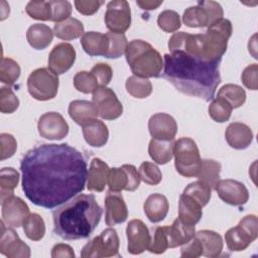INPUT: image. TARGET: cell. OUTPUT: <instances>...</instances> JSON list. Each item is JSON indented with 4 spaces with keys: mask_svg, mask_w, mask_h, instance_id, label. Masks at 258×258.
I'll return each instance as SVG.
<instances>
[{
    "mask_svg": "<svg viewBox=\"0 0 258 258\" xmlns=\"http://www.w3.org/2000/svg\"><path fill=\"white\" fill-rule=\"evenodd\" d=\"M22 189L34 205L58 207L84 190L88 168L78 149L66 143L42 144L21 159Z\"/></svg>",
    "mask_w": 258,
    "mask_h": 258,
    "instance_id": "cell-1",
    "label": "cell"
},
{
    "mask_svg": "<svg viewBox=\"0 0 258 258\" xmlns=\"http://www.w3.org/2000/svg\"><path fill=\"white\" fill-rule=\"evenodd\" d=\"M220 63L192 57L183 51L164 54L162 77L177 91L209 102L221 83Z\"/></svg>",
    "mask_w": 258,
    "mask_h": 258,
    "instance_id": "cell-2",
    "label": "cell"
},
{
    "mask_svg": "<svg viewBox=\"0 0 258 258\" xmlns=\"http://www.w3.org/2000/svg\"><path fill=\"white\" fill-rule=\"evenodd\" d=\"M102 209L93 195H77L52 212L53 231L64 240L88 238L97 228Z\"/></svg>",
    "mask_w": 258,
    "mask_h": 258,
    "instance_id": "cell-3",
    "label": "cell"
},
{
    "mask_svg": "<svg viewBox=\"0 0 258 258\" xmlns=\"http://www.w3.org/2000/svg\"><path fill=\"white\" fill-rule=\"evenodd\" d=\"M232 30L231 21L222 18L208 26L206 33L203 34H190L184 31L175 32L169 38L168 48L170 53L183 51L201 60L220 63L227 50Z\"/></svg>",
    "mask_w": 258,
    "mask_h": 258,
    "instance_id": "cell-4",
    "label": "cell"
},
{
    "mask_svg": "<svg viewBox=\"0 0 258 258\" xmlns=\"http://www.w3.org/2000/svg\"><path fill=\"white\" fill-rule=\"evenodd\" d=\"M125 56L131 72L140 78H157L163 69L160 53L148 42L134 39L127 45Z\"/></svg>",
    "mask_w": 258,
    "mask_h": 258,
    "instance_id": "cell-5",
    "label": "cell"
},
{
    "mask_svg": "<svg viewBox=\"0 0 258 258\" xmlns=\"http://www.w3.org/2000/svg\"><path fill=\"white\" fill-rule=\"evenodd\" d=\"M174 166L185 177L197 176L201 166V155L197 143L188 137L177 139L173 144Z\"/></svg>",
    "mask_w": 258,
    "mask_h": 258,
    "instance_id": "cell-6",
    "label": "cell"
},
{
    "mask_svg": "<svg viewBox=\"0 0 258 258\" xmlns=\"http://www.w3.org/2000/svg\"><path fill=\"white\" fill-rule=\"evenodd\" d=\"M58 84L57 75L53 74L48 68H39L29 75L27 90L35 100L47 101L56 96Z\"/></svg>",
    "mask_w": 258,
    "mask_h": 258,
    "instance_id": "cell-7",
    "label": "cell"
},
{
    "mask_svg": "<svg viewBox=\"0 0 258 258\" xmlns=\"http://www.w3.org/2000/svg\"><path fill=\"white\" fill-rule=\"evenodd\" d=\"M258 237V222L255 215L245 216L236 227L225 234L227 247L230 251H243Z\"/></svg>",
    "mask_w": 258,
    "mask_h": 258,
    "instance_id": "cell-8",
    "label": "cell"
},
{
    "mask_svg": "<svg viewBox=\"0 0 258 258\" xmlns=\"http://www.w3.org/2000/svg\"><path fill=\"white\" fill-rule=\"evenodd\" d=\"M119 244L117 232L113 228L105 229L99 236H96L83 247L81 257H120Z\"/></svg>",
    "mask_w": 258,
    "mask_h": 258,
    "instance_id": "cell-9",
    "label": "cell"
},
{
    "mask_svg": "<svg viewBox=\"0 0 258 258\" xmlns=\"http://www.w3.org/2000/svg\"><path fill=\"white\" fill-rule=\"evenodd\" d=\"M105 24L110 32L124 34L131 24V10L125 0H113L107 5Z\"/></svg>",
    "mask_w": 258,
    "mask_h": 258,
    "instance_id": "cell-10",
    "label": "cell"
},
{
    "mask_svg": "<svg viewBox=\"0 0 258 258\" xmlns=\"http://www.w3.org/2000/svg\"><path fill=\"white\" fill-rule=\"evenodd\" d=\"M93 104L95 105L98 116L105 120H114L123 113V106L113 90L107 87H99L93 93Z\"/></svg>",
    "mask_w": 258,
    "mask_h": 258,
    "instance_id": "cell-11",
    "label": "cell"
},
{
    "mask_svg": "<svg viewBox=\"0 0 258 258\" xmlns=\"http://www.w3.org/2000/svg\"><path fill=\"white\" fill-rule=\"evenodd\" d=\"M38 133L48 140H61L69 133V125L57 112H47L40 116L37 123Z\"/></svg>",
    "mask_w": 258,
    "mask_h": 258,
    "instance_id": "cell-12",
    "label": "cell"
},
{
    "mask_svg": "<svg viewBox=\"0 0 258 258\" xmlns=\"http://www.w3.org/2000/svg\"><path fill=\"white\" fill-rule=\"evenodd\" d=\"M214 188L219 198L231 206H243L249 200V191L245 184L235 179H219Z\"/></svg>",
    "mask_w": 258,
    "mask_h": 258,
    "instance_id": "cell-13",
    "label": "cell"
},
{
    "mask_svg": "<svg viewBox=\"0 0 258 258\" xmlns=\"http://www.w3.org/2000/svg\"><path fill=\"white\" fill-rule=\"evenodd\" d=\"M5 223L1 221V238H0V252L8 258H28L30 257V248L25 244L11 229L6 228Z\"/></svg>",
    "mask_w": 258,
    "mask_h": 258,
    "instance_id": "cell-14",
    "label": "cell"
},
{
    "mask_svg": "<svg viewBox=\"0 0 258 258\" xmlns=\"http://www.w3.org/2000/svg\"><path fill=\"white\" fill-rule=\"evenodd\" d=\"M127 240H128V252L133 255L143 253L151 241V235L147 226L138 219L131 220L126 228Z\"/></svg>",
    "mask_w": 258,
    "mask_h": 258,
    "instance_id": "cell-15",
    "label": "cell"
},
{
    "mask_svg": "<svg viewBox=\"0 0 258 258\" xmlns=\"http://www.w3.org/2000/svg\"><path fill=\"white\" fill-rule=\"evenodd\" d=\"M3 222L11 228H18L23 225V222L29 215L27 204L14 195L6 198L1 202Z\"/></svg>",
    "mask_w": 258,
    "mask_h": 258,
    "instance_id": "cell-16",
    "label": "cell"
},
{
    "mask_svg": "<svg viewBox=\"0 0 258 258\" xmlns=\"http://www.w3.org/2000/svg\"><path fill=\"white\" fill-rule=\"evenodd\" d=\"M76 50L70 43L61 42L56 44L48 56V69L55 75L67 73L74 64Z\"/></svg>",
    "mask_w": 258,
    "mask_h": 258,
    "instance_id": "cell-17",
    "label": "cell"
},
{
    "mask_svg": "<svg viewBox=\"0 0 258 258\" xmlns=\"http://www.w3.org/2000/svg\"><path fill=\"white\" fill-rule=\"evenodd\" d=\"M105 222L108 226L124 223L128 218L127 206L120 192L108 190L105 197Z\"/></svg>",
    "mask_w": 258,
    "mask_h": 258,
    "instance_id": "cell-18",
    "label": "cell"
},
{
    "mask_svg": "<svg viewBox=\"0 0 258 258\" xmlns=\"http://www.w3.org/2000/svg\"><path fill=\"white\" fill-rule=\"evenodd\" d=\"M148 130L154 139L173 140L177 132V124L172 116L166 113H156L148 121Z\"/></svg>",
    "mask_w": 258,
    "mask_h": 258,
    "instance_id": "cell-19",
    "label": "cell"
},
{
    "mask_svg": "<svg viewBox=\"0 0 258 258\" xmlns=\"http://www.w3.org/2000/svg\"><path fill=\"white\" fill-rule=\"evenodd\" d=\"M225 138L234 149H245L253 141V132L249 126L241 122L231 123L226 131Z\"/></svg>",
    "mask_w": 258,
    "mask_h": 258,
    "instance_id": "cell-20",
    "label": "cell"
},
{
    "mask_svg": "<svg viewBox=\"0 0 258 258\" xmlns=\"http://www.w3.org/2000/svg\"><path fill=\"white\" fill-rule=\"evenodd\" d=\"M110 168L100 158H93L88 170L87 187L91 191H103L107 182Z\"/></svg>",
    "mask_w": 258,
    "mask_h": 258,
    "instance_id": "cell-21",
    "label": "cell"
},
{
    "mask_svg": "<svg viewBox=\"0 0 258 258\" xmlns=\"http://www.w3.org/2000/svg\"><path fill=\"white\" fill-rule=\"evenodd\" d=\"M168 248L181 246L191 240L196 235L195 225H188L179 218L175 219L170 226H166Z\"/></svg>",
    "mask_w": 258,
    "mask_h": 258,
    "instance_id": "cell-22",
    "label": "cell"
},
{
    "mask_svg": "<svg viewBox=\"0 0 258 258\" xmlns=\"http://www.w3.org/2000/svg\"><path fill=\"white\" fill-rule=\"evenodd\" d=\"M143 210L150 222L158 223L166 217L169 210V204L165 196L161 194H152L144 202Z\"/></svg>",
    "mask_w": 258,
    "mask_h": 258,
    "instance_id": "cell-23",
    "label": "cell"
},
{
    "mask_svg": "<svg viewBox=\"0 0 258 258\" xmlns=\"http://www.w3.org/2000/svg\"><path fill=\"white\" fill-rule=\"evenodd\" d=\"M83 135L92 147H102L108 141L109 130L103 121L95 119L83 126Z\"/></svg>",
    "mask_w": 258,
    "mask_h": 258,
    "instance_id": "cell-24",
    "label": "cell"
},
{
    "mask_svg": "<svg viewBox=\"0 0 258 258\" xmlns=\"http://www.w3.org/2000/svg\"><path fill=\"white\" fill-rule=\"evenodd\" d=\"M69 115L77 124L83 127L90 121L97 119L98 112L93 102L75 100L69 105Z\"/></svg>",
    "mask_w": 258,
    "mask_h": 258,
    "instance_id": "cell-25",
    "label": "cell"
},
{
    "mask_svg": "<svg viewBox=\"0 0 258 258\" xmlns=\"http://www.w3.org/2000/svg\"><path fill=\"white\" fill-rule=\"evenodd\" d=\"M81 44L86 53L91 56H105L108 49V37L106 34L96 31L85 32L81 37Z\"/></svg>",
    "mask_w": 258,
    "mask_h": 258,
    "instance_id": "cell-26",
    "label": "cell"
},
{
    "mask_svg": "<svg viewBox=\"0 0 258 258\" xmlns=\"http://www.w3.org/2000/svg\"><path fill=\"white\" fill-rule=\"evenodd\" d=\"M201 205L187 195L181 194L178 202V218L188 225H196L200 222L203 211Z\"/></svg>",
    "mask_w": 258,
    "mask_h": 258,
    "instance_id": "cell-27",
    "label": "cell"
},
{
    "mask_svg": "<svg viewBox=\"0 0 258 258\" xmlns=\"http://www.w3.org/2000/svg\"><path fill=\"white\" fill-rule=\"evenodd\" d=\"M53 31L42 23H34L27 29L26 39L34 49H44L52 41Z\"/></svg>",
    "mask_w": 258,
    "mask_h": 258,
    "instance_id": "cell-28",
    "label": "cell"
},
{
    "mask_svg": "<svg viewBox=\"0 0 258 258\" xmlns=\"http://www.w3.org/2000/svg\"><path fill=\"white\" fill-rule=\"evenodd\" d=\"M196 238L201 242L203 255L206 257H218L223 250V239L220 234L211 230H202L196 233Z\"/></svg>",
    "mask_w": 258,
    "mask_h": 258,
    "instance_id": "cell-29",
    "label": "cell"
},
{
    "mask_svg": "<svg viewBox=\"0 0 258 258\" xmlns=\"http://www.w3.org/2000/svg\"><path fill=\"white\" fill-rule=\"evenodd\" d=\"M173 140L152 138L148 145L149 156L158 164H165L173 157Z\"/></svg>",
    "mask_w": 258,
    "mask_h": 258,
    "instance_id": "cell-30",
    "label": "cell"
},
{
    "mask_svg": "<svg viewBox=\"0 0 258 258\" xmlns=\"http://www.w3.org/2000/svg\"><path fill=\"white\" fill-rule=\"evenodd\" d=\"M53 33L62 40H73L84 34V25L77 18L69 17L54 24Z\"/></svg>",
    "mask_w": 258,
    "mask_h": 258,
    "instance_id": "cell-31",
    "label": "cell"
},
{
    "mask_svg": "<svg viewBox=\"0 0 258 258\" xmlns=\"http://www.w3.org/2000/svg\"><path fill=\"white\" fill-rule=\"evenodd\" d=\"M221 163L214 159H204L201 161V166L198 171L197 177L199 180L210 185L212 188L215 187L216 183L220 179Z\"/></svg>",
    "mask_w": 258,
    "mask_h": 258,
    "instance_id": "cell-32",
    "label": "cell"
},
{
    "mask_svg": "<svg viewBox=\"0 0 258 258\" xmlns=\"http://www.w3.org/2000/svg\"><path fill=\"white\" fill-rule=\"evenodd\" d=\"M218 98L224 99L228 102L233 109L241 107L246 101L245 90L235 84L224 85L218 92Z\"/></svg>",
    "mask_w": 258,
    "mask_h": 258,
    "instance_id": "cell-33",
    "label": "cell"
},
{
    "mask_svg": "<svg viewBox=\"0 0 258 258\" xmlns=\"http://www.w3.org/2000/svg\"><path fill=\"white\" fill-rule=\"evenodd\" d=\"M19 181V173L12 167H3L0 170V200L13 196L14 188Z\"/></svg>",
    "mask_w": 258,
    "mask_h": 258,
    "instance_id": "cell-34",
    "label": "cell"
},
{
    "mask_svg": "<svg viewBox=\"0 0 258 258\" xmlns=\"http://www.w3.org/2000/svg\"><path fill=\"white\" fill-rule=\"evenodd\" d=\"M23 231L26 237L32 241H39L45 234V224L42 217L36 213L29 214L23 222Z\"/></svg>",
    "mask_w": 258,
    "mask_h": 258,
    "instance_id": "cell-35",
    "label": "cell"
},
{
    "mask_svg": "<svg viewBox=\"0 0 258 258\" xmlns=\"http://www.w3.org/2000/svg\"><path fill=\"white\" fill-rule=\"evenodd\" d=\"M182 21L186 26L192 28H200L210 25L208 14L205 8L199 2L196 6H190L184 10Z\"/></svg>",
    "mask_w": 258,
    "mask_h": 258,
    "instance_id": "cell-36",
    "label": "cell"
},
{
    "mask_svg": "<svg viewBox=\"0 0 258 258\" xmlns=\"http://www.w3.org/2000/svg\"><path fill=\"white\" fill-rule=\"evenodd\" d=\"M125 87L127 92L137 99L147 98L152 92V85L148 79L131 76L126 80Z\"/></svg>",
    "mask_w": 258,
    "mask_h": 258,
    "instance_id": "cell-37",
    "label": "cell"
},
{
    "mask_svg": "<svg viewBox=\"0 0 258 258\" xmlns=\"http://www.w3.org/2000/svg\"><path fill=\"white\" fill-rule=\"evenodd\" d=\"M184 195L189 196L192 198L196 202H198L201 207H205L211 199L212 196V187L205 182L198 180L189 183L184 189L183 192Z\"/></svg>",
    "mask_w": 258,
    "mask_h": 258,
    "instance_id": "cell-38",
    "label": "cell"
},
{
    "mask_svg": "<svg viewBox=\"0 0 258 258\" xmlns=\"http://www.w3.org/2000/svg\"><path fill=\"white\" fill-rule=\"evenodd\" d=\"M108 37V49L105 54L107 58H118L122 56L127 48L128 41L124 34L108 32L106 33Z\"/></svg>",
    "mask_w": 258,
    "mask_h": 258,
    "instance_id": "cell-39",
    "label": "cell"
},
{
    "mask_svg": "<svg viewBox=\"0 0 258 258\" xmlns=\"http://www.w3.org/2000/svg\"><path fill=\"white\" fill-rule=\"evenodd\" d=\"M232 110L233 108L231 107V105L221 98H217L213 100L208 108L210 117L214 121L219 123H224L228 121L231 117Z\"/></svg>",
    "mask_w": 258,
    "mask_h": 258,
    "instance_id": "cell-40",
    "label": "cell"
},
{
    "mask_svg": "<svg viewBox=\"0 0 258 258\" xmlns=\"http://www.w3.org/2000/svg\"><path fill=\"white\" fill-rule=\"evenodd\" d=\"M20 76V67L12 58L2 57L0 64V81L8 86L13 85Z\"/></svg>",
    "mask_w": 258,
    "mask_h": 258,
    "instance_id": "cell-41",
    "label": "cell"
},
{
    "mask_svg": "<svg viewBox=\"0 0 258 258\" xmlns=\"http://www.w3.org/2000/svg\"><path fill=\"white\" fill-rule=\"evenodd\" d=\"M74 86L79 92L84 94L94 93L99 88V84L95 76L91 72L87 71H82L75 75Z\"/></svg>",
    "mask_w": 258,
    "mask_h": 258,
    "instance_id": "cell-42",
    "label": "cell"
},
{
    "mask_svg": "<svg viewBox=\"0 0 258 258\" xmlns=\"http://www.w3.org/2000/svg\"><path fill=\"white\" fill-rule=\"evenodd\" d=\"M108 186L109 190L120 192L127 188L128 185V174L123 166L113 167L109 171L108 175Z\"/></svg>",
    "mask_w": 258,
    "mask_h": 258,
    "instance_id": "cell-43",
    "label": "cell"
},
{
    "mask_svg": "<svg viewBox=\"0 0 258 258\" xmlns=\"http://www.w3.org/2000/svg\"><path fill=\"white\" fill-rule=\"evenodd\" d=\"M138 173L140 179L149 185H156L162 179V173L158 166L149 161H144L140 164Z\"/></svg>",
    "mask_w": 258,
    "mask_h": 258,
    "instance_id": "cell-44",
    "label": "cell"
},
{
    "mask_svg": "<svg viewBox=\"0 0 258 258\" xmlns=\"http://www.w3.org/2000/svg\"><path fill=\"white\" fill-rule=\"evenodd\" d=\"M168 248V240L166 234V226L155 227L152 229L151 241L148 246V250L154 254H161Z\"/></svg>",
    "mask_w": 258,
    "mask_h": 258,
    "instance_id": "cell-45",
    "label": "cell"
},
{
    "mask_svg": "<svg viewBox=\"0 0 258 258\" xmlns=\"http://www.w3.org/2000/svg\"><path fill=\"white\" fill-rule=\"evenodd\" d=\"M26 13L36 20H50L51 10L49 1H29L25 7Z\"/></svg>",
    "mask_w": 258,
    "mask_h": 258,
    "instance_id": "cell-46",
    "label": "cell"
},
{
    "mask_svg": "<svg viewBox=\"0 0 258 258\" xmlns=\"http://www.w3.org/2000/svg\"><path fill=\"white\" fill-rule=\"evenodd\" d=\"M157 24L165 32H174L181 26L180 17L173 10H164L157 17Z\"/></svg>",
    "mask_w": 258,
    "mask_h": 258,
    "instance_id": "cell-47",
    "label": "cell"
},
{
    "mask_svg": "<svg viewBox=\"0 0 258 258\" xmlns=\"http://www.w3.org/2000/svg\"><path fill=\"white\" fill-rule=\"evenodd\" d=\"M19 100L11 88L2 87L0 90V111L4 114H11L17 110Z\"/></svg>",
    "mask_w": 258,
    "mask_h": 258,
    "instance_id": "cell-48",
    "label": "cell"
},
{
    "mask_svg": "<svg viewBox=\"0 0 258 258\" xmlns=\"http://www.w3.org/2000/svg\"><path fill=\"white\" fill-rule=\"evenodd\" d=\"M51 17L50 20L55 23L68 19L72 13V4L67 0H53L49 1Z\"/></svg>",
    "mask_w": 258,
    "mask_h": 258,
    "instance_id": "cell-49",
    "label": "cell"
},
{
    "mask_svg": "<svg viewBox=\"0 0 258 258\" xmlns=\"http://www.w3.org/2000/svg\"><path fill=\"white\" fill-rule=\"evenodd\" d=\"M91 73L95 76L100 87H106L111 82L113 77V71L111 67L104 62H99L95 64L92 68Z\"/></svg>",
    "mask_w": 258,
    "mask_h": 258,
    "instance_id": "cell-50",
    "label": "cell"
},
{
    "mask_svg": "<svg viewBox=\"0 0 258 258\" xmlns=\"http://www.w3.org/2000/svg\"><path fill=\"white\" fill-rule=\"evenodd\" d=\"M0 144H1V151H0L1 160L10 158L11 156L14 155L17 149V142L11 134L2 133L0 135Z\"/></svg>",
    "mask_w": 258,
    "mask_h": 258,
    "instance_id": "cell-51",
    "label": "cell"
},
{
    "mask_svg": "<svg viewBox=\"0 0 258 258\" xmlns=\"http://www.w3.org/2000/svg\"><path fill=\"white\" fill-rule=\"evenodd\" d=\"M257 74H258V64L252 63L245 68L242 73L241 79L244 86L249 90H257L258 88V81H257Z\"/></svg>",
    "mask_w": 258,
    "mask_h": 258,
    "instance_id": "cell-52",
    "label": "cell"
},
{
    "mask_svg": "<svg viewBox=\"0 0 258 258\" xmlns=\"http://www.w3.org/2000/svg\"><path fill=\"white\" fill-rule=\"evenodd\" d=\"M199 3L206 10V12L208 14V17H209L210 25L223 18L224 11H223V8H222L220 3L216 2V1H212V0H210V1H200Z\"/></svg>",
    "mask_w": 258,
    "mask_h": 258,
    "instance_id": "cell-53",
    "label": "cell"
},
{
    "mask_svg": "<svg viewBox=\"0 0 258 258\" xmlns=\"http://www.w3.org/2000/svg\"><path fill=\"white\" fill-rule=\"evenodd\" d=\"M181 257L185 258H197L203 255V247L198 238L194 237L187 243L181 245L180 249Z\"/></svg>",
    "mask_w": 258,
    "mask_h": 258,
    "instance_id": "cell-54",
    "label": "cell"
},
{
    "mask_svg": "<svg viewBox=\"0 0 258 258\" xmlns=\"http://www.w3.org/2000/svg\"><path fill=\"white\" fill-rule=\"evenodd\" d=\"M103 1L98 0H77L74 2L77 10L84 15H92L99 10Z\"/></svg>",
    "mask_w": 258,
    "mask_h": 258,
    "instance_id": "cell-55",
    "label": "cell"
},
{
    "mask_svg": "<svg viewBox=\"0 0 258 258\" xmlns=\"http://www.w3.org/2000/svg\"><path fill=\"white\" fill-rule=\"evenodd\" d=\"M122 166L125 168V170L127 171V174H128V185H127L126 190L134 191L140 185L141 179H140L139 173H138L136 167L132 164H124Z\"/></svg>",
    "mask_w": 258,
    "mask_h": 258,
    "instance_id": "cell-56",
    "label": "cell"
},
{
    "mask_svg": "<svg viewBox=\"0 0 258 258\" xmlns=\"http://www.w3.org/2000/svg\"><path fill=\"white\" fill-rule=\"evenodd\" d=\"M51 257L52 258H74L75 257V252L74 249L68 245V244H56L53 246L51 249Z\"/></svg>",
    "mask_w": 258,
    "mask_h": 258,
    "instance_id": "cell-57",
    "label": "cell"
},
{
    "mask_svg": "<svg viewBox=\"0 0 258 258\" xmlns=\"http://www.w3.org/2000/svg\"><path fill=\"white\" fill-rule=\"evenodd\" d=\"M137 5L144 10H153L158 8L161 4L162 1H145V0H139L136 2Z\"/></svg>",
    "mask_w": 258,
    "mask_h": 258,
    "instance_id": "cell-58",
    "label": "cell"
}]
</instances>
